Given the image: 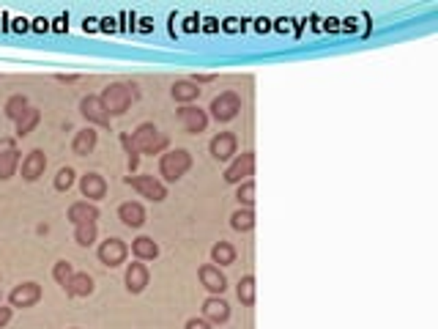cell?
<instances>
[{
    "label": "cell",
    "instance_id": "6da1fadb",
    "mask_svg": "<svg viewBox=\"0 0 438 329\" xmlns=\"http://www.w3.org/2000/svg\"><path fill=\"white\" fill-rule=\"evenodd\" d=\"M121 143H124L126 154H129V170H137V162L143 154L154 157V154H164L167 146H170V137L164 132H159L154 124H140L132 134H121Z\"/></svg>",
    "mask_w": 438,
    "mask_h": 329
},
{
    "label": "cell",
    "instance_id": "7a4b0ae2",
    "mask_svg": "<svg viewBox=\"0 0 438 329\" xmlns=\"http://www.w3.org/2000/svg\"><path fill=\"white\" fill-rule=\"evenodd\" d=\"M140 97V91H137V85L134 83H110L101 94H99V102L104 104V110H107V115L113 118V115H124L126 110L137 102Z\"/></svg>",
    "mask_w": 438,
    "mask_h": 329
},
{
    "label": "cell",
    "instance_id": "3957f363",
    "mask_svg": "<svg viewBox=\"0 0 438 329\" xmlns=\"http://www.w3.org/2000/svg\"><path fill=\"white\" fill-rule=\"evenodd\" d=\"M192 167V154L187 148H173V151H164L159 157V176L164 181H178L184 178Z\"/></svg>",
    "mask_w": 438,
    "mask_h": 329
},
{
    "label": "cell",
    "instance_id": "277c9868",
    "mask_svg": "<svg viewBox=\"0 0 438 329\" xmlns=\"http://www.w3.org/2000/svg\"><path fill=\"white\" fill-rule=\"evenodd\" d=\"M126 187H132V190H137L143 197H148V200H154V203H162L164 197H167V187H164V181H159L154 173H143V176H126L124 178Z\"/></svg>",
    "mask_w": 438,
    "mask_h": 329
},
{
    "label": "cell",
    "instance_id": "5b68a950",
    "mask_svg": "<svg viewBox=\"0 0 438 329\" xmlns=\"http://www.w3.org/2000/svg\"><path fill=\"white\" fill-rule=\"evenodd\" d=\"M211 115L217 118L219 124H227V121H233L236 115H239V110H241V97L236 94V91H222L219 97L211 99Z\"/></svg>",
    "mask_w": 438,
    "mask_h": 329
},
{
    "label": "cell",
    "instance_id": "8992f818",
    "mask_svg": "<svg viewBox=\"0 0 438 329\" xmlns=\"http://www.w3.org/2000/svg\"><path fill=\"white\" fill-rule=\"evenodd\" d=\"M96 255H99V261L104 263V266L115 269V266H121V263H126V255H129V247H126L124 239H115V236H110L107 241H101V244H99Z\"/></svg>",
    "mask_w": 438,
    "mask_h": 329
},
{
    "label": "cell",
    "instance_id": "52a82bcc",
    "mask_svg": "<svg viewBox=\"0 0 438 329\" xmlns=\"http://www.w3.org/2000/svg\"><path fill=\"white\" fill-rule=\"evenodd\" d=\"M255 173V151H244L241 157H236L225 170V181L227 184H244L250 181Z\"/></svg>",
    "mask_w": 438,
    "mask_h": 329
},
{
    "label": "cell",
    "instance_id": "ba28073f",
    "mask_svg": "<svg viewBox=\"0 0 438 329\" xmlns=\"http://www.w3.org/2000/svg\"><path fill=\"white\" fill-rule=\"evenodd\" d=\"M20 164V148L14 137H0V181H8L17 173Z\"/></svg>",
    "mask_w": 438,
    "mask_h": 329
},
{
    "label": "cell",
    "instance_id": "9c48e42d",
    "mask_svg": "<svg viewBox=\"0 0 438 329\" xmlns=\"http://www.w3.org/2000/svg\"><path fill=\"white\" fill-rule=\"evenodd\" d=\"M38 302H41V286H38V283H20V286H14L11 294H8V304H11V307H20V310L33 307V304H38Z\"/></svg>",
    "mask_w": 438,
    "mask_h": 329
},
{
    "label": "cell",
    "instance_id": "30bf717a",
    "mask_svg": "<svg viewBox=\"0 0 438 329\" xmlns=\"http://www.w3.org/2000/svg\"><path fill=\"white\" fill-rule=\"evenodd\" d=\"M148 280H151V272H148V266L143 261H134L126 266V291L129 294H143L146 288H148Z\"/></svg>",
    "mask_w": 438,
    "mask_h": 329
},
{
    "label": "cell",
    "instance_id": "8fae6325",
    "mask_svg": "<svg viewBox=\"0 0 438 329\" xmlns=\"http://www.w3.org/2000/svg\"><path fill=\"white\" fill-rule=\"evenodd\" d=\"M236 146H239V140H236V134H233V132H219V134L211 137L209 151H211V157H214L217 162H227V160H233Z\"/></svg>",
    "mask_w": 438,
    "mask_h": 329
},
{
    "label": "cell",
    "instance_id": "7c38bea8",
    "mask_svg": "<svg viewBox=\"0 0 438 329\" xmlns=\"http://www.w3.org/2000/svg\"><path fill=\"white\" fill-rule=\"evenodd\" d=\"M178 118H181V124H184V130L189 134H200V132H206V127H209V113L200 110V107H195V104H184L178 110Z\"/></svg>",
    "mask_w": 438,
    "mask_h": 329
},
{
    "label": "cell",
    "instance_id": "4fadbf2b",
    "mask_svg": "<svg viewBox=\"0 0 438 329\" xmlns=\"http://www.w3.org/2000/svg\"><path fill=\"white\" fill-rule=\"evenodd\" d=\"M80 113H83V118L88 121V124H96V127H110V115H107V110H104V104L99 102V97H83L80 102Z\"/></svg>",
    "mask_w": 438,
    "mask_h": 329
},
{
    "label": "cell",
    "instance_id": "5bb4252c",
    "mask_svg": "<svg viewBox=\"0 0 438 329\" xmlns=\"http://www.w3.org/2000/svg\"><path fill=\"white\" fill-rule=\"evenodd\" d=\"M80 192H83L85 200H91V203L104 200V197H107V181H104V176H99V173H85V176L80 178Z\"/></svg>",
    "mask_w": 438,
    "mask_h": 329
},
{
    "label": "cell",
    "instance_id": "9a60e30c",
    "mask_svg": "<svg viewBox=\"0 0 438 329\" xmlns=\"http://www.w3.org/2000/svg\"><path fill=\"white\" fill-rule=\"evenodd\" d=\"M203 318L209 321V324H225L227 318H230V304L222 299V296H209L206 302H203Z\"/></svg>",
    "mask_w": 438,
    "mask_h": 329
},
{
    "label": "cell",
    "instance_id": "2e32d148",
    "mask_svg": "<svg viewBox=\"0 0 438 329\" xmlns=\"http://www.w3.org/2000/svg\"><path fill=\"white\" fill-rule=\"evenodd\" d=\"M66 217H69V223H71V225L96 223V220H99V206L91 203V200H77V203H71V206H69Z\"/></svg>",
    "mask_w": 438,
    "mask_h": 329
},
{
    "label": "cell",
    "instance_id": "e0dca14e",
    "mask_svg": "<svg viewBox=\"0 0 438 329\" xmlns=\"http://www.w3.org/2000/svg\"><path fill=\"white\" fill-rule=\"evenodd\" d=\"M200 283L209 288V294H211V296H222V294H225V288H227V280H225V274L219 272V266H214V263H206V266H200Z\"/></svg>",
    "mask_w": 438,
    "mask_h": 329
},
{
    "label": "cell",
    "instance_id": "ac0fdd59",
    "mask_svg": "<svg viewBox=\"0 0 438 329\" xmlns=\"http://www.w3.org/2000/svg\"><path fill=\"white\" fill-rule=\"evenodd\" d=\"M118 220L124 223L126 228H143L146 225V209H143V203H137V200H126L118 206Z\"/></svg>",
    "mask_w": 438,
    "mask_h": 329
},
{
    "label": "cell",
    "instance_id": "d6986e66",
    "mask_svg": "<svg viewBox=\"0 0 438 329\" xmlns=\"http://www.w3.org/2000/svg\"><path fill=\"white\" fill-rule=\"evenodd\" d=\"M44 170H47V157H44V151H41V148H33L31 154L22 160V178H25V181H38V178L44 176Z\"/></svg>",
    "mask_w": 438,
    "mask_h": 329
},
{
    "label": "cell",
    "instance_id": "ffe728a7",
    "mask_svg": "<svg viewBox=\"0 0 438 329\" xmlns=\"http://www.w3.org/2000/svg\"><path fill=\"white\" fill-rule=\"evenodd\" d=\"M96 143H99V132L94 127H85V130H80L74 134V140H71V151L77 154V157H88L91 151L96 148Z\"/></svg>",
    "mask_w": 438,
    "mask_h": 329
},
{
    "label": "cell",
    "instance_id": "44dd1931",
    "mask_svg": "<svg viewBox=\"0 0 438 329\" xmlns=\"http://www.w3.org/2000/svg\"><path fill=\"white\" fill-rule=\"evenodd\" d=\"M94 288H96L94 277H91L88 272H74V277H71V280H69V286H66V294L83 299V296L94 294Z\"/></svg>",
    "mask_w": 438,
    "mask_h": 329
},
{
    "label": "cell",
    "instance_id": "7402d4cb",
    "mask_svg": "<svg viewBox=\"0 0 438 329\" xmlns=\"http://www.w3.org/2000/svg\"><path fill=\"white\" fill-rule=\"evenodd\" d=\"M132 253H134V258L137 261H157L159 258V244L151 239V236H137L134 241H132Z\"/></svg>",
    "mask_w": 438,
    "mask_h": 329
},
{
    "label": "cell",
    "instance_id": "603a6c76",
    "mask_svg": "<svg viewBox=\"0 0 438 329\" xmlns=\"http://www.w3.org/2000/svg\"><path fill=\"white\" fill-rule=\"evenodd\" d=\"M170 94H173V99L184 107V104H192L195 99L200 97V85H195L192 80H176L173 88H170Z\"/></svg>",
    "mask_w": 438,
    "mask_h": 329
},
{
    "label": "cell",
    "instance_id": "cb8c5ba5",
    "mask_svg": "<svg viewBox=\"0 0 438 329\" xmlns=\"http://www.w3.org/2000/svg\"><path fill=\"white\" fill-rule=\"evenodd\" d=\"M31 107V102H28V97H22V94H14V97L6 99V107H3V113H6V118L8 121H20L22 115H25V110Z\"/></svg>",
    "mask_w": 438,
    "mask_h": 329
},
{
    "label": "cell",
    "instance_id": "d4e9b609",
    "mask_svg": "<svg viewBox=\"0 0 438 329\" xmlns=\"http://www.w3.org/2000/svg\"><path fill=\"white\" fill-rule=\"evenodd\" d=\"M211 261H214V266H230V263H236V247L230 241H217L211 247Z\"/></svg>",
    "mask_w": 438,
    "mask_h": 329
},
{
    "label": "cell",
    "instance_id": "484cf974",
    "mask_svg": "<svg viewBox=\"0 0 438 329\" xmlns=\"http://www.w3.org/2000/svg\"><path fill=\"white\" fill-rule=\"evenodd\" d=\"M230 228L239 230V233H247L255 228V211L252 209H236L230 214Z\"/></svg>",
    "mask_w": 438,
    "mask_h": 329
},
{
    "label": "cell",
    "instance_id": "4316f807",
    "mask_svg": "<svg viewBox=\"0 0 438 329\" xmlns=\"http://www.w3.org/2000/svg\"><path fill=\"white\" fill-rule=\"evenodd\" d=\"M38 121H41V113H38L36 107H28V110H25V115L17 121V137H25V134H31V132L38 127Z\"/></svg>",
    "mask_w": 438,
    "mask_h": 329
},
{
    "label": "cell",
    "instance_id": "83f0119b",
    "mask_svg": "<svg viewBox=\"0 0 438 329\" xmlns=\"http://www.w3.org/2000/svg\"><path fill=\"white\" fill-rule=\"evenodd\" d=\"M96 236H99L96 223H83V225H74V241H77L80 247H91V244L96 241Z\"/></svg>",
    "mask_w": 438,
    "mask_h": 329
},
{
    "label": "cell",
    "instance_id": "f1b7e54d",
    "mask_svg": "<svg viewBox=\"0 0 438 329\" xmlns=\"http://www.w3.org/2000/svg\"><path fill=\"white\" fill-rule=\"evenodd\" d=\"M236 294H239V302H241L244 307H252V304H255V277H252V274H244V277L239 280Z\"/></svg>",
    "mask_w": 438,
    "mask_h": 329
},
{
    "label": "cell",
    "instance_id": "f546056e",
    "mask_svg": "<svg viewBox=\"0 0 438 329\" xmlns=\"http://www.w3.org/2000/svg\"><path fill=\"white\" fill-rule=\"evenodd\" d=\"M52 277H55V283H58V286L66 288V286H69V280L74 277V266H71L69 261H58L55 266H52Z\"/></svg>",
    "mask_w": 438,
    "mask_h": 329
},
{
    "label": "cell",
    "instance_id": "4dcf8cb0",
    "mask_svg": "<svg viewBox=\"0 0 438 329\" xmlns=\"http://www.w3.org/2000/svg\"><path fill=\"white\" fill-rule=\"evenodd\" d=\"M239 203H241V209H252V203H255V181H244V184H239Z\"/></svg>",
    "mask_w": 438,
    "mask_h": 329
},
{
    "label": "cell",
    "instance_id": "1f68e13d",
    "mask_svg": "<svg viewBox=\"0 0 438 329\" xmlns=\"http://www.w3.org/2000/svg\"><path fill=\"white\" fill-rule=\"evenodd\" d=\"M71 184H74V170L71 167H61L58 176H55V190L66 192V190H71Z\"/></svg>",
    "mask_w": 438,
    "mask_h": 329
},
{
    "label": "cell",
    "instance_id": "d6a6232c",
    "mask_svg": "<svg viewBox=\"0 0 438 329\" xmlns=\"http://www.w3.org/2000/svg\"><path fill=\"white\" fill-rule=\"evenodd\" d=\"M184 329H214V324H209L206 318H189Z\"/></svg>",
    "mask_w": 438,
    "mask_h": 329
},
{
    "label": "cell",
    "instance_id": "836d02e7",
    "mask_svg": "<svg viewBox=\"0 0 438 329\" xmlns=\"http://www.w3.org/2000/svg\"><path fill=\"white\" fill-rule=\"evenodd\" d=\"M11 313H14V307H11V304H0V329L11 321Z\"/></svg>",
    "mask_w": 438,
    "mask_h": 329
},
{
    "label": "cell",
    "instance_id": "e575fe53",
    "mask_svg": "<svg viewBox=\"0 0 438 329\" xmlns=\"http://www.w3.org/2000/svg\"><path fill=\"white\" fill-rule=\"evenodd\" d=\"M33 31H36V33H47V31H50V20H47V17H36V20H33Z\"/></svg>",
    "mask_w": 438,
    "mask_h": 329
},
{
    "label": "cell",
    "instance_id": "d590c367",
    "mask_svg": "<svg viewBox=\"0 0 438 329\" xmlns=\"http://www.w3.org/2000/svg\"><path fill=\"white\" fill-rule=\"evenodd\" d=\"M52 22H55V25H50L52 31H58V33L69 31V17H66V14H63V17H58V20H52Z\"/></svg>",
    "mask_w": 438,
    "mask_h": 329
},
{
    "label": "cell",
    "instance_id": "8d00e7d4",
    "mask_svg": "<svg viewBox=\"0 0 438 329\" xmlns=\"http://www.w3.org/2000/svg\"><path fill=\"white\" fill-rule=\"evenodd\" d=\"M184 28H187V31H197V28H200V17H187V20H184Z\"/></svg>",
    "mask_w": 438,
    "mask_h": 329
},
{
    "label": "cell",
    "instance_id": "74e56055",
    "mask_svg": "<svg viewBox=\"0 0 438 329\" xmlns=\"http://www.w3.org/2000/svg\"><path fill=\"white\" fill-rule=\"evenodd\" d=\"M140 31L143 33L154 31V20H151V17H143V20H140Z\"/></svg>",
    "mask_w": 438,
    "mask_h": 329
},
{
    "label": "cell",
    "instance_id": "f35d334b",
    "mask_svg": "<svg viewBox=\"0 0 438 329\" xmlns=\"http://www.w3.org/2000/svg\"><path fill=\"white\" fill-rule=\"evenodd\" d=\"M192 83H195V85H200V83H214V74H195Z\"/></svg>",
    "mask_w": 438,
    "mask_h": 329
},
{
    "label": "cell",
    "instance_id": "ab89813d",
    "mask_svg": "<svg viewBox=\"0 0 438 329\" xmlns=\"http://www.w3.org/2000/svg\"><path fill=\"white\" fill-rule=\"evenodd\" d=\"M14 31H28V20H22V17H17V20H14Z\"/></svg>",
    "mask_w": 438,
    "mask_h": 329
},
{
    "label": "cell",
    "instance_id": "60d3db41",
    "mask_svg": "<svg viewBox=\"0 0 438 329\" xmlns=\"http://www.w3.org/2000/svg\"><path fill=\"white\" fill-rule=\"evenodd\" d=\"M55 77H58L61 83H77V80H80L77 74H55Z\"/></svg>",
    "mask_w": 438,
    "mask_h": 329
},
{
    "label": "cell",
    "instance_id": "b9f144b4",
    "mask_svg": "<svg viewBox=\"0 0 438 329\" xmlns=\"http://www.w3.org/2000/svg\"><path fill=\"white\" fill-rule=\"evenodd\" d=\"M113 22H115V20H113V17H107V20H101V28H104V31H113V28H115Z\"/></svg>",
    "mask_w": 438,
    "mask_h": 329
},
{
    "label": "cell",
    "instance_id": "7bdbcfd3",
    "mask_svg": "<svg viewBox=\"0 0 438 329\" xmlns=\"http://www.w3.org/2000/svg\"><path fill=\"white\" fill-rule=\"evenodd\" d=\"M217 20H206V31H217Z\"/></svg>",
    "mask_w": 438,
    "mask_h": 329
},
{
    "label": "cell",
    "instance_id": "ee69618b",
    "mask_svg": "<svg viewBox=\"0 0 438 329\" xmlns=\"http://www.w3.org/2000/svg\"><path fill=\"white\" fill-rule=\"evenodd\" d=\"M326 31H337V20H326Z\"/></svg>",
    "mask_w": 438,
    "mask_h": 329
},
{
    "label": "cell",
    "instance_id": "f6af8a7d",
    "mask_svg": "<svg viewBox=\"0 0 438 329\" xmlns=\"http://www.w3.org/2000/svg\"><path fill=\"white\" fill-rule=\"evenodd\" d=\"M71 329H80V327H71Z\"/></svg>",
    "mask_w": 438,
    "mask_h": 329
}]
</instances>
